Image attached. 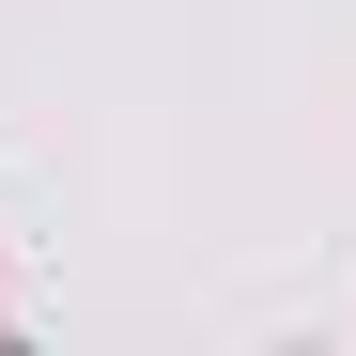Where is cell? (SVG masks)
Returning a JSON list of instances; mask_svg holds the SVG:
<instances>
[]
</instances>
